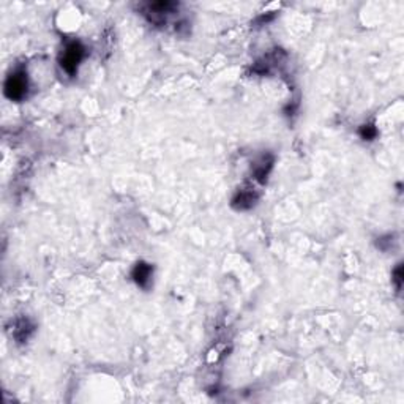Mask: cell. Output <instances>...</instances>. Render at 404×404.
<instances>
[{
    "label": "cell",
    "instance_id": "obj_6",
    "mask_svg": "<svg viewBox=\"0 0 404 404\" xmlns=\"http://www.w3.org/2000/svg\"><path fill=\"white\" fill-rule=\"evenodd\" d=\"M358 133H360V136H362V139H365V141H373V139L377 136V129H376L374 125L368 123V125H363L362 128H360Z\"/></svg>",
    "mask_w": 404,
    "mask_h": 404
},
{
    "label": "cell",
    "instance_id": "obj_3",
    "mask_svg": "<svg viewBox=\"0 0 404 404\" xmlns=\"http://www.w3.org/2000/svg\"><path fill=\"white\" fill-rule=\"evenodd\" d=\"M152 272H154V268L146 264V262L136 264V267L133 268V280L136 281V285H139L141 288H147L152 278Z\"/></svg>",
    "mask_w": 404,
    "mask_h": 404
},
{
    "label": "cell",
    "instance_id": "obj_4",
    "mask_svg": "<svg viewBox=\"0 0 404 404\" xmlns=\"http://www.w3.org/2000/svg\"><path fill=\"white\" fill-rule=\"evenodd\" d=\"M254 201H256V196L251 191H240L234 199V207H237L240 210L249 209L251 205H254Z\"/></svg>",
    "mask_w": 404,
    "mask_h": 404
},
{
    "label": "cell",
    "instance_id": "obj_7",
    "mask_svg": "<svg viewBox=\"0 0 404 404\" xmlns=\"http://www.w3.org/2000/svg\"><path fill=\"white\" fill-rule=\"evenodd\" d=\"M393 281L396 283V288L398 289H401V281H402V267H401V264L395 268V272H393Z\"/></svg>",
    "mask_w": 404,
    "mask_h": 404
},
{
    "label": "cell",
    "instance_id": "obj_2",
    "mask_svg": "<svg viewBox=\"0 0 404 404\" xmlns=\"http://www.w3.org/2000/svg\"><path fill=\"white\" fill-rule=\"evenodd\" d=\"M29 89V81H27V74L24 71H15L8 76V79L5 82V95L13 101H19L27 95Z\"/></svg>",
    "mask_w": 404,
    "mask_h": 404
},
{
    "label": "cell",
    "instance_id": "obj_5",
    "mask_svg": "<svg viewBox=\"0 0 404 404\" xmlns=\"http://www.w3.org/2000/svg\"><path fill=\"white\" fill-rule=\"evenodd\" d=\"M272 163H274V160H268L267 163H265V158L262 160L259 165H256V168H254V176H256V179L259 180V182H265L267 180V176H268V171L272 169Z\"/></svg>",
    "mask_w": 404,
    "mask_h": 404
},
{
    "label": "cell",
    "instance_id": "obj_1",
    "mask_svg": "<svg viewBox=\"0 0 404 404\" xmlns=\"http://www.w3.org/2000/svg\"><path fill=\"white\" fill-rule=\"evenodd\" d=\"M84 56H85V48L79 41H71V43H68L65 51L62 52L60 67L68 74L73 76L76 71H78V67H79L81 60L84 59Z\"/></svg>",
    "mask_w": 404,
    "mask_h": 404
}]
</instances>
